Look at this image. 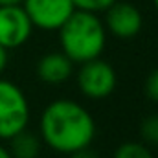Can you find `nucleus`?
<instances>
[{
	"label": "nucleus",
	"mask_w": 158,
	"mask_h": 158,
	"mask_svg": "<svg viewBox=\"0 0 158 158\" xmlns=\"http://www.w3.org/2000/svg\"><path fill=\"white\" fill-rule=\"evenodd\" d=\"M40 140L61 155H72L94 142V116L74 99H55L48 103L39 121Z\"/></svg>",
	"instance_id": "obj_1"
},
{
	"label": "nucleus",
	"mask_w": 158,
	"mask_h": 158,
	"mask_svg": "<svg viewBox=\"0 0 158 158\" xmlns=\"http://www.w3.org/2000/svg\"><path fill=\"white\" fill-rule=\"evenodd\" d=\"M57 31L63 53L79 64L101 57L107 44V28L98 13L76 9Z\"/></svg>",
	"instance_id": "obj_2"
},
{
	"label": "nucleus",
	"mask_w": 158,
	"mask_h": 158,
	"mask_svg": "<svg viewBox=\"0 0 158 158\" xmlns=\"http://www.w3.org/2000/svg\"><path fill=\"white\" fill-rule=\"evenodd\" d=\"M30 103L24 90L7 81L0 79V140H9L28 127Z\"/></svg>",
	"instance_id": "obj_3"
},
{
	"label": "nucleus",
	"mask_w": 158,
	"mask_h": 158,
	"mask_svg": "<svg viewBox=\"0 0 158 158\" xmlns=\"http://www.w3.org/2000/svg\"><path fill=\"white\" fill-rule=\"evenodd\" d=\"M118 83L116 70L107 61L96 57L86 63H81L77 72V86L88 99H105L109 98Z\"/></svg>",
	"instance_id": "obj_4"
},
{
	"label": "nucleus",
	"mask_w": 158,
	"mask_h": 158,
	"mask_svg": "<svg viewBox=\"0 0 158 158\" xmlns=\"http://www.w3.org/2000/svg\"><path fill=\"white\" fill-rule=\"evenodd\" d=\"M22 7L33 28L57 31L76 11L72 0H22Z\"/></svg>",
	"instance_id": "obj_5"
},
{
	"label": "nucleus",
	"mask_w": 158,
	"mask_h": 158,
	"mask_svg": "<svg viewBox=\"0 0 158 158\" xmlns=\"http://www.w3.org/2000/svg\"><path fill=\"white\" fill-rule=\"evenodd\" d=\"M31 31L33 24L20 4L0 6V46L6 50L19 48L28 42Z\"/></svg>",
	"instance_id": "obj_6"
},
{
	"label": "nucleus",
	"mask_w": 158,
	"mask_h": 158,
	"mask_svg": "<svg viewBox=\"0 0 158 158\" xmlns=\"http://www.w3.org/2000/svg\"><path fill=\"white\" fill-rule=\"evenodd\" d=\"M105 28L118 39H132L142 31L143 17L142 11L131 2L116 0L109 9H105Z\"/></svg>",
	"instance_id": "obj_7"
},
{
	"label": "nucleus",
	"mask_w": 158,
	"mask_h": 158,
	"mask_svg": "<svg viewBox=\"0 0 158 158\" xmlns=\"http://www.w3.org/2000/svg\"><path fill=\"white\" fill-rule=\"evenodd\" d=\"M74 72V63L63 52H52L37 63V76L46 85H61L68 81Z\"/></svg>",
	"instance_id": "obj_8"
},
{
	"label": "nucleus",
	"mask_w": 158,
	"mask_h": 158,
	"mask_svg": "<svg viewBox=\"0 0 158 158\" xmlns=\"http://www.w3.org/2000/svg\"><path fill=\"white\" fill-rule=\"evenodd\" d=\"M11 142V156L13 158H37L40 151V140L33 132H28L26 129L9 138Z\"/></svg>",
	"instance_id": "obj_9"
},
{
	"label": "nucleus",
	"mask_w": 158,
	"mask_h": 158,
	"mask_svg": "<svg viewBox=\"0 0 158 158\" xmlns=\"http://www.w3.org/2000/svg\"><path fill=\"white\" fill-rule=\"evenodd\" d=\"M114 158H155L151 149L145 145V143H140V142H125L121 143L116 153Z\"/></svg>",
	"instance_id": "obj_10"
},
{
	"label": "nucleus",
	"mask_w": 158,
	"mask_h": 158,
	"mask_svg": "<svg viewBox=\"0 0 158 158\" xmlns=\"http://www.w3.org/2000/svg\"><path fill=\"white\" fill-rule=\"evenodd\" d=\"M142 138L149 145H158V114H151L142 121Z\"/></svg>",
	"instance_id": "obj_11"
},
{
	"label": "nucleus",
	"mask_w": 158,
	"mask_h": 158,
	"mask_svg": "<svg viewBox=\"0 0 158 158\" xmlns=\"http://www.w3.org/2000/svg\"><path fill=\"white\" fill-rule=\"evenodd\" d=\"M76 9L81 11H90V13H99V11H105L109 9L116 0H72Z\"/></svg>",
	"instance_id": "obj_12"
},
{
	"label": "nucleus",
	"mask_w": 158,
	"mask_h": 158,
	"mask_svg": "<svg viewBox=\"0 0 158 158\" xmlns=\"http://www.w3.org/2000/svg\"><path fill=\"white\" fill-rule=\"evenodd\" d=\"M145 94H147L149 99L158 103V68L153 70L145 79Z\"/></svg>",
	"instance_id": "obj_13"
},
{
	"label": "nucleus",
	"mask_w": 158,
	"mask_h": 158,
	"mask_svg": "<svg viewBox=\"0 0 158 158\" xmlns=\"http://www.w3.org/2000/svg\"><path fill=\"white\" fill-rule=\"evenodd\" d=\"M6 66H7V50L4 46H0V76L6 70Z\"/></svg>",
	"instance_id": "obj_14"
},
{
	"label": "nucleus",
	"mask_w": 158,
	"mask_h": 158,
	"mask_svg": "<svg viewBox=\"0 0 158 158\" xmlns=\"http://www.w3.org/2000/svg\"><path fill=\"white\" fill-rule=\"evenodd\" d=\"M70 158H99L96 156L94 153H88L86 149H83V151H77V153H72V155H68Z\"/></svg>",
	"instance_id": "obj_15"
},
{
	"label": "nucleus",
	"mask_w": 158,
	"mask_h": 158,
	"mask_svg": "<svg viewBox=\"0 0 158 158\" xmlns=\"http://www.w3.org/2000/svg\"><path fill=\"white\" fill-rule=\"evenodd\" d=\"M22 0H0V6H19Z\"/></svg>",
	"instance_id": "obj_16"
},
{
	"label": "nucleus",
	"mask_w": 158,
	"mask_h": 158,
	"mask_svg": "<svg viewBox=\"0 0 158 158\" xmlns=\"http://www.w3.org/2000/svg\"><path fill=\"white\" fill-rule=\"evenodd\" d=\"M0 158H13V156H11V153H9L6 147H2V145H0Z\"/></svg>",
	"instance_id": "obj_17"
},
{
	"label": "nucleus",
	"mask_w": 158,
	"mask_h": 158,
	"mask_svg": "<svg viewBox=\"0 0 158 158\" xmlns=\"http://www.w3.org/2000/svg\"><path fill=\"white\" fill-rule=\"evenodd\" d=\"M153 4H155V7H156V11H158V0H153Z\"/></svg>",
	"instance_id": "obj_18"
}]
</instances>
